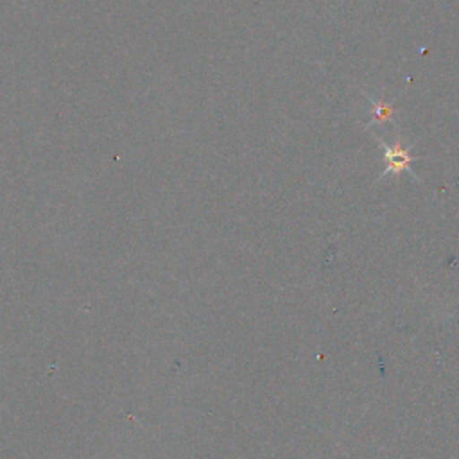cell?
Listing matches in <instances>:
<instances>
[{
	"instance_id": "1",
	"label": "cell",
	"mask_w": 459,
	"mask_h": 459,
	"mask_svg": "<svg viewBox=\"0 0 459 459\" xmlns=\"http://www.w3.org/2000/svg\"><path fill=\"white\" fill-rule=\"evenodd\" d=\"M384 147V158H385V170L382 172L380 178L387 176V174H402V172H411L414 176V172L411 170V163L414 161V158L411 156L409 149L407 147H402L400 143L398 145H385L382 143Z\"/></svg>"
}]
</instances>
